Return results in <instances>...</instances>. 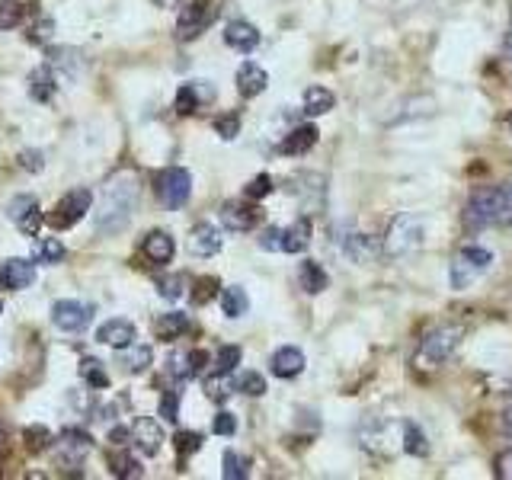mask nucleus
Listing matches in <instances>:
<instances>
[{"label": "nucleus", "mask_w": 512, "mask_h": 480, "mask_svg": "<svg viewBox=\"0 0 512 480\" xmlns=\"http://www.w3.org/2000/svg\"><path fill=\"white\" fill-rule=\"evenodd\" d=\"M138 199H141V186L132 170H119L116 176H109L100 192V208H96V231L119 234L132 221Z\"/></svg>", "instance_id": "1"}, {"label": "nucleus", "mask_w": 512, "mask_h": 480, "mask_svg": "<svg viewBox=\"0 0 512 480\" xmlns=\"http://www.w3.org/2000/svg\"><path fill=\"white\" fill-rule=\"evenodd\" d=\"M423 240H426L423 218L413 212H400L391 218L388 231H384V253H388L391 260H407V256H413L423 247Z\"/></svg>", "instance_id": "2"}, {"label": "nucleus", "mask_w": 512, "mask_h": 480, "mask_svg": "<svg viewBox=\"0 0 512 480\" xmlns=\"http://www.w3.org/2000/svg\"><path fill=\"white\" fill-rule=\"evenodd\" d=\"M461 336H464L461 327H436V330H429L420 340V346H416L413 362L420 365V368H439V365H445L458 352Z\"/></svg>", "instance_id": "3"}, {"label": "nucleus", "mask_w": 512, "mask_h": 480, "mask_svg": "<svg viewBox=\"0 0 512 480\" xmlns=\"http://www.w3.org/2000/svg\"><path fill=\"white\" fill-rule=\"evenodd\" d=\"M503 218V186L477 189L474 196L464 205V228L484 231L490 224H500Z\"/></svg>", "instance_id": "4"}, {"label": "nucleus", "mask_w": 512, "mask_h": 480, "mask_svg": "<svg viewBox=\"0 0 512 480\" xmlns=\"http://www.w3.org/2000/svg\"><path fill=\"white\" fill-rule=\"evenodd\" d=\"M490 266H493V253L487 247H480V244L461 247L458 256L452 260V288L455 292H464V288L474 285Z\"/></svg>", "instance_id": "5"}, {"label": "nucleus", "mask_w": 512, "mask_h": 480, "mask_svg": "<svg viewBox=\"0 0 512 480\" xmlns=\"http://www.w3.org/2000/svg\"><path fill=\"white\" fill-rule=\"evenodd\" d=\"M154 189H157V199L164 202V208L176 212V208H183L192 196V173L183 167H167L157 173Z\"/></svg>", "instance_id": "6"}, {"label": "nucleus", "mask_w": 512, "mask_h": 480, "mask_svg": "<svg viewBox=\"0 0 512 480\" xmlns=\"http://www.w3.org/2000/svg\"><path fill=\"white\" fill-rule=\"evenodd\" d=\"M90 205H93L90 189H71V192H64V196L58 199V205L52 208V215H48L45 221L52 224L55 231H68L90 212Z\"/></svg>", "instance_id": "7"}, {"label": "nucleus", "mask_w": 512, "mask_h": 480, "mask_svg": "<svg viewBox=\"0 0 512 480\" xmlns=\"http://www.w3.org/2000/svg\"><path fill=\"white\" fill-rule=\"evenodd\" d=\"M93 320V308L77 298H61L52 304V324L64 333H80L87 330Z\"/></svg>", "instance_id": "8"}, {"label": "nucleus", "mask_w": 512, "mask_h": 480, "mask_svg": "<svg viewBox=\"0 0 512 480\" xmlns=\"http://www.w3.org/2000/svg\"><path fill=\"white\" fill-rule=\"evenodd\" d=\"M90 448H93V439L87 436V432L71 426V429L61 432V439L55 445V455H58V461L64 464V468H77V464H84Z\"/></svg>", "instance_id": "9"}, {"label": "nucleus", "mask_w": 512, "mask_h": 480, "mask_svg": "<svg viewBox=\"0 0 512 480\" xmlns=\"http://www.w3.org/2000/svg\"><path fill=\"white\" fill-rule=\"evenodd\" d=\"M208 20H212V0H192L180 10V20H176V39H196L199 32H205Z\"/></svg>", "instance_id": "10"}, {"label": "nucleus", "mask_w": 512, "mask_h": 480, "mask_svg": "<svg viewBox=\"0 0 512 480\" xmlns=\"http://www.w3.org/2000/svg\"><path fill=\"white\" fill-rule=\"evenodd\" d=\"M7 215H10V221L20 228L23 234H39V228H42V221H45V215H42V208H39V202H36V196H16L10 205H7Z\"/></svg>", "instance_id": "11"}, {"label": "nucleus", "mask_w": 512, "mask_h": 480, "mask_svg": "<svg viewBox=\"0 0 512 480\" xmlns=\"http://www.w3.org/2000/svg\"><path fill=\"white\" fill-rule=\"evenodd\" d=\"M260 221H263V212L250 202H224L221 205V224L228 231L244 234V231H253Z\"/></svg>", "instance_id": "12"}, {"label": "nucleus", "mask_w": 512, "mask_h": 480, "mask_svg": "<svg viewBox=\"0 0 512 480\" xmlns=\"http://www.w3.org/2000/svg\"><path fill=\"white\" fill-rule=\"evenodd\" d=\"M186 247H189V253H192V256H199V260H208V256L221 253L224 237H221V231L215 228L212 221H199L196 228L189 231Z\"/></svg>", "instance_id": "13"}, {"label": "nucleus", "mask_w": 512, "mask_h": 480, "mask_svg": "<svg viewBox=\"0 0 512 480\" xmlns=\"http://www.w3.org/2000/svg\"><path fill=\"white\" fill-rule=\"evenodd\" d=\"M164 426H160L157 420H151V416H141V420H135L132 426V445L138 448L141 455L154 458L160 448H164Z\"/></svg>", "instance_id": "14"}, {"label": "nucleus", "mask_w": 512, "mask_h": 480, "mask_svg": "<svg viewBox=\"0 0 512 480\" xmlns=\"http://www.w3.org/2000/svg\"><path fill=\"white\" fill-rule=\"evenodd\" d=\"M36 279V260H23V256H10V260L0 266V285L10 288V292H23Z\"/></svg>", "instance_id": "15"}, {"label": "nucleus", "mask_w": 512, "mask_h": 480, "mask_svg": "<svg viewBox=\"0 0 512 480\" xmlns=\"http://www.w3.org/2000/svg\"><path fill=\"white\" fill-rule=\"evenodd\" d=\"M135 336H138V330H135L132 320L112 317V320H106V324H100V330H96V343L112 346V349H125V346L135 343Z\"/></svg>", "instance_id": "16"}, {"label": "nucleus", "mask_w": 512, "mask_h": 480, "mask_svg": "<svg viewBox=\"0 0 512 480\" xmlns=\"http://www.w3.org/2000/svg\"><path fill=\"white\" fill-rule=\"evenodd\" d=\"M234 84H237V93L244 96V100H253V96H260L269 87V74L256 61H244L234 74Z\"/></svg>", "instance_id": "17"}, {"label": "nucleus", "mask_w": 512, "mask_h": 480, "mask_svg": "<svg viewBox=\"0 0 512 480\" xmlns=\"http://www.w3.org/2000/svg\"><path fill=\"white\" fill-rule=\"evenodd\" d=\"M304 365H308V359H304V352L298 346H282L272 352V359H269V368H272V375L288 381V378H298L304 372Z\"/></svg>", "instance_id": "18"}, {"label": "nucleus", "mask_w": 512, "mask_h": 480, "mask_svg": "<svg viewBox=\"0 0 512 480\" xmlns=\"http://www.w3.org/2000/svg\"><path fill=\"white\" fill-rule=\"evenodd\" d=\"M212 100H215V87H208L205 80H192V84H183L180 93H176V112L180 116H192V112H199L202 103Z\"/></svg>", "instance_id": "19"}, {"label": "nucleus", "mask_w": 512, "mask_h": 480, "mask_svg": "<svg viewBox=\"0 0 512 480\" xmlns=\"http://www.w3.org/2000/svg\"><path fill=\"white\" fill-rule=\"evenodd\" d=\"M224 42H228L234 52L250 55V52L260 48V29H256L253 23H247V20H234V23L224 26Z\"/></svg>", "instance_id": "20"}, {"label": "nucleus", "mask_w": 512, "mask_h": 480, "mask_svg": "<svg viewBox=\"0 0 512 480\" xmlns=\"http://www.w3.org/2000/svg\"><path fill=\"white\" fill-rule=\"evenodd\" d=\"M343 253H346L356 266H365V263H375L378 244H375V237H368V234H362V231H352L349 237H343Z\"/></svg>", "instance_id": "21"}, {"label": "nucleus", "mask_w": 512, "mask_h": 480, "mask_svg": "<svg viewBox=\"0 0 512 480\" xmlns=\"http://www.w3.org/2000/svg\"><path fill=\"white\" fill-rule=\"evenodd\" d=\"M141 253L148 256L154 266H167L173 260V253H176V244H173V237L167 231H151L148 237H144Z\"/></svg>", "instance_id": "22"}, {"label": "nucleus", "mask_w": 512, "mask_h": 480, "mask_svg": "<svg viewBox=\"0 0 512 480\" xmlns=\"http://www.w3.org/2000/svg\"><path fill=\"white\" fill-rule=\"evenodd\" d=\"M186 330H189V314H183V311H167V314H160L154 320V336H157V340H164V343L180 340Z\"/></svg>", "instance_id": "23"}, {"label": "nucleus", "mask_w": 512, "mask_h": 480, "mask_svg": "<svg viewBox=\"0 0 512 480\" xmlns=\"http://www.w3.org/2000/svg\"><path fill=\"white\" fill-rule=\"evenodd\" d=\"M119 365L125 368L128 375L148 372V365H154V349L151 346H141V343L125 346V349H119Z\"/></svg>", "instance_id": "24"}, {"label": "nucleus", "mask_w": 512, "mask_h": 480, "mask_svg": "<svg viewBox=\"0 0 512 480\" xmlns=\"http://www.w3.org/2000/svg\"><path fill=\"white\" fill-rule=\"evenodd\" d=\"M317 138H320L317 125H298L295 132H288V138L282 141V154H288V157L308 154L314 144H317Z\"/></svg>", "instance_id": "25"}, {"label": "nucleus", "mask_w": 512, "mask_h": 480, "mask_svg": "<svg viewBox=\"0 0 512 480\" xmlns=\"http://www.w3.org/2000/svg\"><path fill=\"white\" fill-rule=\"evenodd\" d=\"M311 244V221L298 218L295 224L282 228V253H304Z\"/></svg>", "instance_id": "26"}, {"label": "nucleus", "mask_w": 512, "mask_h": 480, "mask_svg": "<svg viewBox=\"0 0 512 480\" xmlns=\"http://www.w3.org/2000/svg\"><path fill=\"white\" fill-rule=\"evenodd\" d=\"M298 285H301L308 295H320V292H324V288L330 285V276H327L324 266H320V263L304 260V263L298 266Z\"/></svg>", "instance_id": "27"}, {"label": "nucleus", "mask_w": 512, "mask_h": 480, "mask_svg": "<svg viewBox=\"0 0 512 480\" xmlns=\"http://www.w3.org/2000/svg\"><path fill=\"white\" fill-rule=\"evenodd\" d=\"M221 311H224V317H231V320L244 317L250 311V295L240 285L221 288Z\"/></svg>", "instance_id": "28"}, {"label": "nucleus", "mask_w": 512, "mask_h": 480, "mask_svg": "<svg viewBox=\"0 0 512 480\" xmlns=\"http://www.w3.org/2000/svg\"><path fill=\"white\" fill-rule=\"evenodd\" d=\"M333 93L327 87H308L304 90V100H301V109H304V116H327V112L333 109Z\"/></svg>", "instance_id": "29"}, {"label": "nucleus", "mask_w": 512, "mask_h": 480, "mask_svg": "<svg viewBox=\"0 0 512 480\" xmlns=\"http://www.w3.org/2000/svg\"><path fill=\"white\" fill-rule=\"evenodd\" d=\"M109 471L112 477H119V480H128V477H141V464L128 455V448L125 445H116V452L109 455Z\"/></svg>", "instance_id": "30"}, {"label": "nucleus", "mask_w": 512, "mask_h": 480, "mask_svg": "<svg viewBox=\"0 0 512 480\" xmlns=\"http://www.w3.org/2000/svg\"><path fill=\"white\" fill-rule=\"evenodd\" d=\"M80 378H84V384H90L93 391L109 388V375H106V368H103V362H100V359H93V356H87L84 362H80Z\"/></svg>", "instance_id": "31"}, {"label": "nucleus", "mask_w": 512, "mask_h": 480, "mask_svg": "<svg viewBox=\"0 0 512 480\" xmlns=\"http://www.w3.org/2000/svg\"><path fill=\"white\" fill-rule=\"evenodd\" d=\"M404 452L413 455V458H426L429 455L426 432L416 426V423H404Z\"/></svg>", "instance_id": "32"}, {"label": "nucleus", "mask_w": 512, "mask_h": 480, "mask_svg": "<svg viewBox=\"0 0 512 480\" xmlns=\"http://www.w3.org/2000/svg\"><path fill=\"white\" fill-rule=\"evenodd\" d=\"M234 391H237V388H234L231 375L215 372L212 378H205V394H208V400H215V404H224V400H228Z\"/></svg>", "instance_id": "33"}, {"label": "nucleus", "mask_w": 512, "mask_h": 480, "mask_svg": "<svg viewBox=\"0 0 512 480\" xmlns=\"http://www.w3.org/2000/svg\"><path fill=\"white\" fill-rule=\"evenodd\" d=\"M247 474H250V458L237 455L234 448H228V452H224V471H221V477L224 480H244Z\"/></svg>", "instance_id": "34"}, {"label": "nucleus", "mask_w": 512, "mask_h": 480, "mask_svg": "<svg viewBox=\"0 0 512 480\" xmlns=\"http://www.w3.org/2000/svg\"><path fill=\"white\" fill-rule=\"evenodd\" d=\"M234 388L240 391V394H247V397H263L269 388H266V378L260 375V372H240L237 378H234Z\"/></svg>", "instance_id": "35"}, {"label": "nucleus", "mask_w": 512, "mask_h": 480, "mask_svg": "<svg viewBox=\"0 0 512 480\" xmlns=\"http://www.w3.org/2000/svg\"><path fill=\"white\" fill-rule=\"evenodd\" d=\"M32 260L48 263V266L61 263L64 260V244H61L58 237H45V240H39V244H36V256H32Z\"/></svg>", "instance_id": "36"}, {"label": "nucleus", "mask_w": 512, "mask_h": 480, "mask_svg": "<svg viewBox=\"0 0 512 480\" xmlns=\"http://www.w3.org/2000/svg\"><path fill=\"white\" fill-rule=\"evenodd\" d=\"M26 20V4L20 0H0V29H16Z\"/></svg>", "instance_id": "37"}, {"label": "nucleus", "mask_w": 512, "mask_h": 480, "mask_svg": "<svg viewBox=\"0 0 512 480\" xmlns=\"http://www.w3.org/2000/svg\"><path fill=\"white\" fill-rule=\"evenodd\" d=\"M32 96H36V100H52V96H55L52 68H39L36 74H32Z\"/></svg>", "instance_id": "38"}, {"label": "nucleus", "mask_w": 512, "mask_h": 480, "mask_svg": "<svg viewBox=\"0 0 512 480\" xmlns=\"http://www.w3.org/2000/svg\"><path fill=\"white\" fill-rule=\"evenodd\" d=\"M157 295L167 301H180L186 295V276H160L157 279Z\"/></svg>", "instance_id": "39"}, {"label": "nucleus", "mask_w": 512, "mask_h": 480, "mask_svg": "<svg viewBox=\"0 0 512 480\" xmlns=\"http://www.w3.org/2000/svg\"><path fill=\"white\" fill-rule=\"evenodd\" d=\"M240 356H244V352H240V346H221L218 356H215V372L231 375L234 368L240 365Z\"/></svg>", "instance_id": "40"}, {"label": "nucleus", "mask_w": 512, "mask_h": 480, "mask_svg": "<svg viewBox=\"0 0 512 480\" xmlns=\"http://www.w3.org/2000/svg\"><path fill=\"white\" fill-rule=\"evenodd\" d=\"M157 413L164 416L167 423H176V420H180V391H164V394H160Z\"/></svg>", "instance_id": "41"}, {"label": "nucleus", "mask_w": 512, "mask_h": 480, "mask_svg": "<svg viewBox=\"0 0 512 480\" xmlns=\"http://www.w3.org/2000/svg\"><path fill=\"white\" fill-rule=\"evenodd\" d=\"M23 439H26V448L29 452H45L48 445H52V432H48L45 426H29L23 432Z\"/></svg>", "instance_id": "42"}, {"label": "nucleus", "mask_w": 512, "mask_h": 480, "mask_svg": "<svg viewBox=\"0 0 512 480\" xmlns=\"http://www.w3.org/2000/svg\"><path fill=\"white\" fill-rule=\"evenodd\" d=\"M215 132H218L224 141H234L237 132H240V116H237V112H228V116H218V119H215Z\"/></svg>", "instance_id": "43"}, {"label": "nucleus", "mask_w": 512, "mask_h": 480, "mask_svg": "<svg viewBox=\"0 0 512 480\" xmlns=\"http://www.w3.org/2000/svg\"><path fill=\"white\" fill-rule=\"evenodd\" d=\"M269 192H272V176H269V173H260V176H253V180H250V186H247L244 196H247V199H266Z\"/></svg>", "instance_id": "44"}, {"label": "nucleus", "mask_w": 512, "mask_h": 480, "mask_svg": "<svg viewBox=\"0 0 512 480\" xmlns=\"http://www.w3.org/2000/svg\"><path fill=\"white\" fill-rule=\"evenodd\" d=\"M176 452L180 455H192V452H199L202 448V436L199 432H176Z\"/></svg>", "instance_id": "45"}, {"label": "nucleus", "mask_w": 512, "mask_h": 480, "mask_svg": "<svg viewBox=\"0 0 512 480\" xmlns=\"http://www.w3.org/2000/svg\"><path fill=\"white\" fill-rule=\"evenodd\" d=\"M215 292H218V279L205 276V279L196 282V292H192V301H196V304H208V301L215 298Z\"/></svg>", "instance_id": "46"}, {"label": "nucleus", "mask_w": 512, "mask_h": 480, "mask_svg": "<svg viewBox=\"0 0 512 480\" xmlns=\"http://www.w3.org/2000/svg\"><path fill=\"white\" fill-rule=\"evenodd\" d=\"M212 432H215V436H224V439H228V436H234V432H237V416H231V413H218L215 416V423H212Z\"/></svg>", "instance_id": "47"}, {"label": "nucleus", "mask_w": 512, "mask_h": 480, "mask_svg": "<svg viewBox=\"0 0 512 480\" xmlns=\"http://www.w3.org/2000/svg\"><path fill=\"white\" fill-rule=\"evenodd\" d=\"M260 247L269 253H282V228H266L260 234Z\"/></svg>", "instance_id": "48"}, {"label": "nucleus", "mask_w": 512, "mask_h": 480, "mask_svg": "<svg viewBox=\"0 0 512 480\" xmlns=\"http://www.w3.org/2000/svg\"><path fill=\"white\" fill-rule=\"evenodd\" d=\"M20 167L29 170V173H39V170L45 167L42 151H23V154H20Z\"/></svg>", "instance_id": "49"}, {"label": "nucleus", "mask_w": 512, "mask_h": 480, "mask_svg": "<svg viewBox=\"0 0 512 480\" xmlns=\"http://www.w3.org/2000/svg\"><path fill=\"white\" fill-rule=\"evenodd\" d=\"M496 477L512 480V448H506V452H500V458H496Z\"/></svg>", "instance_id": "50"}, {"label": "nucleus", "mask_w": 512, "mask_h": 480, "mask_svg": "<svg viewBox=\"0 0 512 480\" xmlns=\"http://www.w3.org/2000/svg\"><path fill=\"white\" fill-rule=\"evenodd\" d=\"M186 356H189V368H192V375H199L202 368H205L208 362H212V356H208L205 349H192V352H186Z\"/></svg>", "instance_id": "51"}, {"label": "nucleus", "mask_w": 512, "mask_h": 480, "mask_svg": "<svg viewBox=\"0 0 512 480\" xmlns=\"http://www.w3.org/2000/svg\"><path fill=\"white\" fill-rule=\"evenodd\" d=\"M109 442H112V445H128V442H132V429L116 426V429L109 432Z\"/></svg>", "instance_id": "52"}, {"label": "nucleus", "mask_w": 512, "mask_h": 480, "mask_svg": "<svg viewBox=\"0 0 512 480\" xmlns=\"http://www.w3.org/2000/svg\"><path fill=\"white\" fill-rule=\"evenodd\" d=\"M500 224H512V186H503V218Z\"/></svg>", "instance_id": "53"}, {"label": "nucleus", "mask_w": 512, "mask_h": 480, "mask_svg": "<svg viewBox=\"0 0 512 480\" xmlns=\"http://www.w3.org/2000/svg\"><path fill=\"white\" fill-rule=\"evenodd\" d=\"M52 29H55V26H52V20H42V23H39L36 29H32V39L39 42V39H45V36H48V32H52Z\"/></svg>", "instance_id": "54"}, {"label": "nucleus", "mask_w": 512, "mask_h": 480, "mask_svg": "<svg viewBox=\"0 0 512 480\" xmlns=\"http://www.w3.org/2000/svg\"><path fill=\"white\" fill-rule=\"evenodd\" d=\"M503 432H506V436H512V407L503 410Z\"/></svg>", "instance_id": "55"}, {"label": "nucleus", "mask_w": 512, "mask_h": 480, "mask_svg": "<svg viewBox=\"0 0 512 480\" xmlns=\"http://www.w3.org/2000/svg\"><path fill=\"white\" fill-rule=\"evenodd\" d=\"M183 0H154V7H164V10H173V7H180Z\"/></svg>", "instance_id": "56"}, {"label": "nucleus", "mask_w": 512, "mask_h": 480, "mask_svg": "<svg viewBox=\"0 0 512 480\" xmlns=\"http://www.w3.org/2000/svg\"><path fill=\"white\" fill-rule=\"evenodd\" d=\"M506 132H509V138H512V116L506 119Z\"/></svg>", "instance_id": "57"}, {"label": "nucleus", "mask_w": 512, "mask_h": 480, "mask_svg": "<svg viewBox=\"0 0 512 480\" xmlns=\"http://www.w3.org/2000/svg\"><path fill=\"white\" fill-rule=\"evenodd\" d=\"M0 314H4V301H0Z\"/></svg>", "instance_id": "58"}]
</instances>
